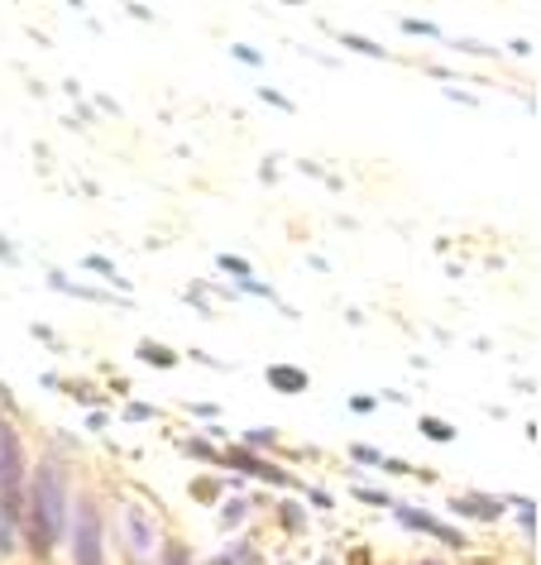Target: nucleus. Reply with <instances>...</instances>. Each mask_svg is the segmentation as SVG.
Listing matches in <instances>:
<instances>
[{"label": "nucleus", "instance_id": "1", "mask_svg": "<svg viewBox=\"0 0 541 565\" xmlns=\"http://www.w3.org/2000/svg\"><path fill=\"white\" fill-rule=\"evenodd\" d=\"M67 508H73V493H67V479L53 460L34 465L30 484H24V522H30V551L39 561L53 556L67 532Z\"/></svg>", "mask_w": 541, "mask_h": 565}, {"label": "nucleus", "instance_id": "2", "mask_svg": "<svg viewBox=\"0 0 541 565\" xmlns=\"http://www.w3.org/2000/svg\"><path fill=\"white\" fill-rule=\"evenodd\" d=\"M24 484H30V460H24V441L20 431L0 417V503L10 513H24Z\"/></svg>", "mask_w": 541, "mask_h": 565}, {"label": "nucleus", "instance_id": "3", "mask_svg": "<svg viewBox=\"0 0 541 565\" xmlns=\"http://www.w3.org/2000/svg\"><path fill=\"white\" fill-rule=\"evenodd\" d=\"M67 527H73V565H102L106 561V518L96 499H77L67 508Z\"/></svg>", "mask_w": 541, "mask_h": 565}, {"label": "nucleus", "instance_id": "4", "mask_svg": "<svg viewBox=\"0 0 541 565\" xmlns=\"http://www.w3.org/2000/svg\"><path fill=\"white\" fill-rule=\"evenodd\" d=\"M216 465H225V470H240V475H250V479H264V484H278V489H293L297 484L288 470H278L274 460H264L259 450H245V446H221Z\"/></svg>", "mask_w": 541, "mask_h": 565}, {"label": "nucleus", "instance_id": "5", "mask_svg": "<svg viewBox=\"0 0 541 565\" xmlns=\"http://www.w3.org/2000/svg\"><path fill=\"white\" fill-rule=\"evenodd\" d=\"M120 532H125V542H130L135 565H145L153 556V518L139 503H125L120 508Z\"/></svg>", "mask_w": 541, "mask_h": 565}, {"label": "nucleus", "instance_id": "6", "mask_svg": "<svg viewBox=\"0 0 541 565\" xmlns=\"http://www.w3.org/2000/svg\"><path fill=\"white\" fill-rule=\"evenodd\" d=\"M393 513H397V522H403V527H412V532H426V536H436V542H446V546H469L460 532L455 527H446V522H436L432 513H417V508H403V503H393Z\"/></svg>", "mask_w": 541, "mask_h": 565}, {"label": "nucleus", "instance_id": "7", "mask_svg": "<svg viewBox=\"0 0 541 565\" xmlns=\"http://www.w3.org/2000/svg\"><path fill=\"white\" fill-rule=\"evenodd\" d=\"M264 379H268V388H274V393H288V398H293V393H307V388H311V374L297 370V364H268Z\"/></svg>", "mask_w": 541, "mask_h": 565}, {"label": "nucleus", "instance_id": "8", "mask_svg": "<svg viewBox=\"0 0 541 565\" xmlns=\"http://www.w3.org/2000/svg\"><path fill=\"white\" fill-rule=\"evenodd\" d=\"M455 513H465V518H479V522H494V518H503V503L489 499V493H460V499H450Z\"/></svg>", "mask_w": 541, "mask_h": 565}, {"label": "nucleus", "instance_id": "9", "mask_svg": "<svg viewBox=\"0 0 541 565\" xmlns=\"http://www.w3.org/2000/svg\"><path fill=\"white\" fill-rule=\"evenodd\" d=\"M49 282L59 292H73V298H87V302H110V307H130V298H110V292H102V288H87V282H73L67 274H49Z\"/></svg>", "mask_w": 541, "mask_h": 565}, {"label": "nucleus", "instance_id": "10", "mask_svg": "<svg viewBox=\"0 0 541 565\" xmlns=\"http://www.w3.org/2000/svg\"><path fill=\"white\" fill-rule=\"evenodd\" d=\"M336 34V44L340 49H350V53H360V58H389V49H383V44H374V39H364V34H354V30H331Z\"/></svg>", "mask_w": 541, "mask_h": 565}, {"label": "nucleus", "instance_id": "11", "mask_svg": "<svg viewBox=\"0 0 541 565\" xmlns=\"http://www.w3.org/2000/svg\"><path fill=\"white\" fill-rule=\"evenodd\" d=\"M135 355L145 364H153V370H178V350H168L163 341H139Z\"/></svg>", "mask_w": 541, "mask_h": 565}, {"label": "nucleus", "instance_id": "12", "mask_svg": "<svg viewBox=\"0 0 541 565\" xmlns=\"http://www.w3.org/2000/svg\"><path fill=\"white\" fill-rule=\"evenodd\" d=\"M82 268H92V274H102L110 288H120V292H130V278H120V268L106 259V254H82Z\"/></svg>", "mask_w": 541, "mask_h": 565}, {"label": "nucleus", "instance_id": "13", "mask_svg": "<svg viewBox=\"0 0 541 565\" xmlns=\"http://www.w3.org/2000/svg\"><path fill=\"white\" fill-rule=\"evenodd\" d=\"M15 546H20V518L10 513L6 503H0V561L15 556Z\"/></svg>", "mask_w": 541, "mask_h": 565}, {"label": "nucleus", "instance_id": "14", "mask_svg": "<svg viewBox=\"0 0 541 565\" xmlns=\"http://www.w3.org/2000/svg\"><path fill=\"white\" fill-rule=\"evenodd\" d=\"M216 268H221V274H231L235 282H245V278H254V264L250 259H240V254H216Z\"/></svg>", "mask_w": 541, "mask_h": 565}, {"label": "nucleus", "instance_id": "15", "mask_svg": "<svg viewBox=\"0 0 541 565\" xmlns=\"http://www.w3.org/2000/svg\"><path fill=\"white\" fill-rule=\"evenodd\" d=\"M417 431L426 436V441H441V446L455 441V427L450 422H441V417H417Z\"/></svg>", "mask_w": 541, "mask_h": 565}, {"label": "nucleus", "instance_id": "16", "mask_svg": "<svg viewBox=\"0 0 541 565\" xmlns=\"http://www.w3.org/2000/svg\"><path fill=\"white\" fill-rule=\"evenodd\" d=\"M450 49L455 53H469V58H498L503 49H494V44H479V39H450Z\"/></svg>", "mask_w": 541, "mask_h": 565}, {"label": "nucleus", "instance_id": "17", "mask_svg": "<svg viewBox=\"0 0 541 565\" xmlns=\"http://www.w3.org/2000/svg\"><path fill=\"white\" fill-rule=\"evenodd\" d=\"M397 30H403V34H417V39H446V34H441L432 20H412V15L397 20Z\"/></svg>", "mask_w": 541, "mask_h": 565}, {"label": "nucleus", "instance_id": "18", "mask_svg": "<svg viewBox=\"0 0 541 565\" xmlns=\"http://www.w3.org/2000/svg\"><path fill=\"white\" fill-rule=\"evenodd\" d=\"M182 450H188V456H197V460H211V465H216V456H221V446L202 441V436H188V441H182Z\"/></svg>", "mask_w": 541, "mask_h": 565}, {"label": "nucleus", "instance_id": "19", "mask_svg": "<svg viewBox=\"0 0 541 565\" xmlns=\"http://www.w3.org/2000/svg\"><path fill=\"white\" fill-rule=\"evenodd\" d=\"M274 441H278L274 427H254V431H245V441H240V446H245V450H259V446H274Z\"/></svg>", "mask_w": 541, "mask_h": 565}, {"label": "nucleus", "instance_id": "20", "mask_svg": "<svg viewBox=\"0 0 541 565\" xmlns=\"http://www.w3.org/2000/svg\"><path fill=\"white\" fill-rule=\"evenodd\" d=\"M225 53H231L235 63H245V67H264V53H259V49H250V44H231Z\"/></svg>", "mask_w": 541, "mask_h": 565}, {"label": "nucleus", "instance_id": "21", "mask_svg": "<svg viewBox=\"0 0 541 565\" xmlns=\"http://www.w3.org/2000/svg\"><path fill=\"white\" fill-rule=\"evenodd\" d=\"M259 102H268V106H278V110H288V116H293V110H297V102H293V96H283V92H274V87H259Z\"/></svg>", "mask_w": 541, "mask_h": 565}, {"label": "nucleus", "instance_id": "22", "mask_svg": "<svg viewBox=\"0 0 541 565\" xmlns=\"http://www.w3.org/2000/svg\"><path fill=\"white\" fill-rule=\"evenodd\" d=\"M125 417H130V422H153V417H159V407H153V403H130V407H125Z\"/></svg>", "mask_w": 541, "mask_h": 565}, {"label": "nucleus", "instance_id": "23", "mask_svg": "<svg viewBox=\"0 0 541 565\" xmlns=\"http://www.w3.org/2000/svg\"><path fill=\"white\" fill-rule=\"evenodd\" d=\"M240 518H245V503H240V499H231V503L221 508V527H235Z\"/></svg>", "mask_w": 541, "mask_h": 565}, {"label": "nucleus", "instance_id": "24", "mask_svg": "<svg viewBox=\"0 0 541 565\" xmlns=\"http://www.w3.org/2000/svg\"><path fill=\"white\" fill-rule=\"evenodd\" d=\"M441 96H446V102H460V106H479V96L465 92V87H441Z\"/></svg>", "mask_w": 541, "mask_h": 565}, {"label": "nucleus", "instance_id": "25", "mask_svg": "<svg viewBox=\"0 0 541 565\" xmlns=\"http://www.w3.org/2000/svg\"><path fill=\"white\" fill-rule=\"evenodd\" d=\"M303 513H297V503H283V527H288V532H303Z\"/></svg>", "mask_w": 541, "mask_h": 565}, {"label": "nucleus", "instance_id": "26", "mask_svg": "<svg viewBox=\"0 0 541 565\" xmlns=\"http://www.w3.org/2000/svg\"><path fill=\"white\" fill-rule=\"evenodd\" d=\"M350 460H360V465H379L383 456H379L374 446H350Z\"/></svg>", "mask_w": 541, "mask_h": 565}, {"label": "nucleus", "instance_id": "27", "mask_svg": "<svg viewBox=\"0 0 541 565\" xmlns=\"http://www.w3.org/2000/svg\"><path fill=\"white\" fill-rule=\"evenodd\" d=\"M354 499H364V503H379V508H393L389 493H379V489H354Z\"/></svg>", "mask_w": 541, "mask_h": 565}, {"label": "nucleus", "instance_id": "28", "mask_svg": "<svg viewBox=\"0 0 541 565\" xmlns=\"http://www.w3.org/2000/svg\"><path fill=\"white\" fill-rule=\"evenodd\" d=\"M0 264H20V249L10 245V235H0Z\"/></svg>", "mask_w": 541, "mask_h": 565}, {"label": "nucleus", "instance_id": "29", "mask_svg": "<svg viewBox=\"0 0 541 565\" xmlns=\"http://www.w3.org/2000/svg\"><path fill=\"white\" fill-rule=\"evenodd\" d=\"M508 53H512V58H532V39H512Z\"/></svg>", "mask_w": 541, "mask_h": 565}, {"label": "nucleus", "instance_id": "30", "mask_svg": "<svg viewBox=\"0 0 541 565\" xmlns=\"http://www.w3.org/2000/svg\"><path fill=\"white\" fill-rule=\"evenodd\" d=\"M350 407H354V413H374L379 398H369V393H360V398H350Z\"/></svg>", "mask_w": 541, "mask_h": 565}, {"label": "nucleus", "instance_id": "31", "mask_svg": "<svg viewBox=\"0 0 541 565\" xmlns=\"http://www.w3.org/2000/svg\"><path fill=\"white\" fill-rule=\"evenodd\" d=\"M125 10H130V20H149V24H153V10H149V6H139V0H130Z\"/></svg>", "mask_w": 541, "mask_h": 565}, {"label": "nucleus", "instance_id": "32", "mask_svg": "<svg viewBox=\"0 0 541 565\" xmlns=\"http://www.w3.org/2000/svg\"><path fill=\"white\" fill-rule=\"evenodd\" d=\"M0 407H6V413H15V398H10V388L0 384Z\"/></svg>", "mask_w": 541, "mask_h": 565}, {"label": "nucleus", "instance_id": "33", "mask_svg": "<svg viewBox=\"0 0 541 565\" xmlns=\"http://www.w3.org/2000/svg\"><path fill=\"white\" fill-rule=\"evenodd\" d=\"M168 565H188V556H182V551L173 546V551H168Z\"/></svg>", "mask_w": 541, "mask_h": 565}, {"label": "nucleus", "instance_id": "34", "mask_svg": "<svg viewBox=\"0 0 541 565\" xmlns=\"http://www.w3.org/2000/svg\"><path fill=\"white\" fill-rule=\"evenodd\" d=\"M283 6H293V10H303V6H307V0H283Z\"/></svg>", "mask_w": 541, "mask_h": 565}]
</instances>
